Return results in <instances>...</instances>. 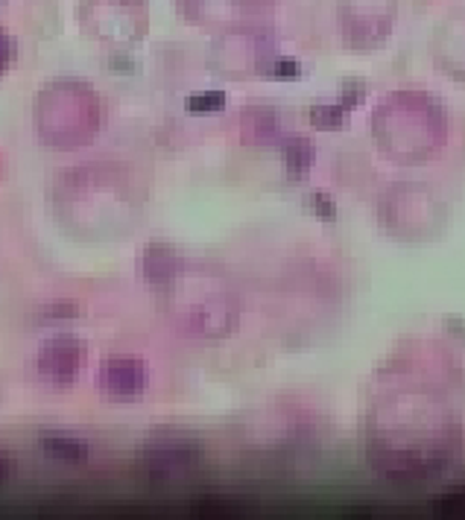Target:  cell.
I'll use <instances>...</instances> for the list:
<instances>
[{
    "label": "cell",
    "mask_w": 465,
    "mask_h": 520,
    "mask_svg": "<svg viewBox=\"0 0 465 520\" xmlns=\"http://www.w3.org/2000/svg\"><path fill=\"white\" fill-rule=\"evenodd\" d=\"M12 56H15V41H12L9 35L0 30V74H4V70L9 68Z\"/></svg>",
    "instance_id": "5b68a950"
},
{
    "label": "cell",
    "mask_w": 465,
    "mask_h": 520,
    "mask_svg": "<svg viewBox=\"0 0 465 520\" xmlns=\"http://www.w3.org/2000/svg\"><path fill=\"white\" fill-rule=\"evenodd\" d=\"M187 105L194 108V112H202V108H220V105H223V94H217V91L194 94V96L187 100Z\"/></svg>",
    "instance_id": "277c9868"
},
{
    "label": "cell",
    "mask_w": 465,
    "mask_h": 520,
    "mask_svg": "<svg viewBox=\"0 0 465 520\" xmlns=\"http://www.w3.org/2000/svg\"><path fill=\"white\" fill-rule=\"evenodd\" d=\"M79 360H82L79 342L62 336V340H53L50 345L44 348L39 366H41V374H44L47 380L68 383V380H74V374H77V369H79Z\"/></svg>",
    "instance_id": "6da1fadb"
},
{
    "label": "cell",
    "mask_w": 465,
    "mask_h": 520,
    "mask_svg": "<svg viewBox=\"0 0 465 520\" xmlns=\"http://www.w3.org/2000/svg\"><path fill=\"white\" fill-rule=\"evenodd\" d=\"M44 453L56 459V462H65V465H77L82 459L88 456V447L82 444L79 439H68V435H50L44 439Z\"/></svg>",
    "instance_id": "3957f363"
},
{
    "label": "cell",
    "mask_w": 465,
    "mask_h": 520,
    "mask_svg": "<svg viewBox=\"0 0 465 520\" xmlns=\"http://www.w3.org/2000/svg\"><path fill=\"white\" fill-rule=\"evenodd\" d=\"M103 383L112 395H138L144 389V369L132 360H112L103 369Z\"/></svg>",
    "instance_id": "7a4b0ae2"
},
{
    "label": "cell",
    "mask_w": 465,
    "mask_h": 520,
    "mask_svg": "<svg viewBox=\"0 0 465 520\" xmlns=\"http://www.w3.org/2000/svg\"><path fill=\"white\" fill-rule=\"evenodd\" d=\"M6 470H9V462H6V459H4V456H0V479H4V477H6Z\"/></svg>",
    "instance_id": "8992f818"
}]
</instances>
